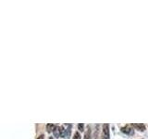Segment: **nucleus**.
I'll use <instances>...</instances> for the list:
<instances>
[{"label": "nucleus", "mask_w": 148, "mask_h": 139, "mask_svg": "<svg viewBox=\"0 0 148 139\" xmlns=\"http://www.w3.org/2000/svg\"><path fill=\"white\" fill-rule=\"evenodd\" d=\"M103 139H109V125H103Z\"/></svg>", "instance_id": "f03ea898"}, {"label": "nucleus", "mask_w": 148, "mask_h": 139, "mask_svg": "<svg viewBox=\"0 0 148 139\" xmlns=\"http://www.w3.org/2000/svg\"><path fill=\"white\" fill-rule=\"evenodd\" d=\"M83 139H91V128L89 127L88 128V130L86 131L85 134H84V137H83Z\"/></svg>", "instance_id": "423d86ee"}, {"label": "nucleus", "mask_w": 148, "mask_h": 139, "mask_svg": "<svg viewBox=\"0 0 148 139\" xmlns=\"http://www.w3.org/2000/svg\"><path fill=\"white\" fill-rule=\"evenodd\" d=\"M78 128H79V130H80V131H83V128H84V125H83L82 123H79L78 124Z\"/></svg>", "instance_id": "0eeeda50"}, {"label": "nucleus", "mask_w": 148, "mask_h": 139, "mask_svg": "<svg viewBox=\"0 0 148 139\" xmlns=\"http://www.w3.org/2000/svg\"><path fill=\"white\" fill-rule=\"evenodd\" d=\"M73 139H81V134L79 133L78 132H77V133H75V134H74Z\"/></svg>", "instance_id": "6e6552de"}, {"label": "nucleus", "mask_w": 148, "mask_h": 139, "mask_svg": "<svg viewBox=\"0 0 148 139\" xmlns=\"http://www.w3.org/2000/svg\"><path fill=\"white\" fill-rule=\"evenodd\" d=\"M134 127H135L137 130H139V131H141V132H143V131H145V124H143V123H134L132 124Z\"/></svg>", "instance_id": "20e7f679"}, {"label": "nucleus", "mask_w": 148, "mask_h": 139, "mask_svg": "<svg viewBox=\"0 0 148 139\" xmlns=\"http://www.w3.org/2000/svg\"><path fill=\"white\" fill-rule=\"evenodd\" d=\"M37 139H44V136H40Z\"/></svg>", "instance_id": "1a4fd4ad"}, {"label": "nucleus", "mask_w": 148, "mask_h": 139, "mask_svg": "<svg viewBox=\"0 0 148 139\" xmlns=\"http://www.w3.org/2000/svg\"><path fill=\"white\" fill-rule=\"evenodd\" d=\"M121 132L124 133L125 134H128V136H132V134H133V133H134L133 129L131 126H129V125H126V126L122 127Z\"/></svg>", "instance_id": "7ed1b4c3"}, {"label": "nucleus", "mask_w": 148, "mask_h": 139, "mask_svg": "<svg viewBox=\"0 0 148 139\" xmlns=\"http://www.w3.org/2000/svg\"><path fill=\"white\" fill-rule=\"evenodd\" d=\"M53 133H54V136L55 137H60V136H63L65 137V128L63 126H55V129L53 131Z\"/></svg>", "instance_id": "f257e3e1"}, {"label": "nucleus", "mask_w": 148, "mask_h": 139, "mask_svg": "<svg viewBox=\"0 0 148 139\" xmlns=\"http://www.w3.org/2000/svg\"><path fill=\"white\" fill-rule=\"evenodd\" d=\"M54 129H55V125L54 124L48 123L47 125H46V130H47L48 133H51L52 131H54Z\"/></svg>", "instance_id": "39448f33"}]
</instances>
